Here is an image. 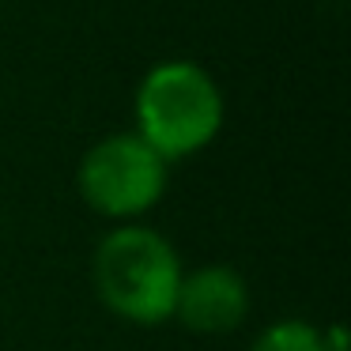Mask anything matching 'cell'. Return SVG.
<instances>
[{
  "label": "cell",
  "mask_w": 351,
  "mask_h": 351,
  "mask_svg": "<svg viewBox=\"0 0 351 351\" xmlns=\"http://www.w3.org/2000/svg\"><path fill=\"white\" fill-rule=\"evenodd\" d=\"M182 265L162 234L147 227H117L102 238L95 253V287L99 298L125 321L159 325L174 317V298Z\"/></svg>",
  "instance_id": "obj_1"
},
{
  "label": "cell",
  "mask_w": 351,
  "mask_h": 351,
  "mask_svg": "<svg viewBox=\"0 0 351 351\" xmlns=\"http://www.w3.org/2000/svg\"><path fill=\"white\" fill-rule=\"evenodd\" d=\"M136 110L144 129L140 136L162 159H178L208 144L223 117V102L212 76L189 61L159 64L140 87Z\"/></svg>",
  "instance_id": "obj_2"
},
{
  "label": "cell",
  "mask_w": 351,
  "mask_h": 351,
  "mask_svg": "<svg viewBox=\"0 0 351 351\" xmlns=\"http://www.w3.org/2000/svg\"><path fill=\"white\" fill-rule=\"evenodd\" d=\"M167 182V159L144 136H110L87 152L80 189L102 215H140Z\"/></svg>",
  "instance_id": "obj_3"
},
{
  "label": "cell",
  "mask_w": 351,
  "mask_h": 351,
  "mask_svg": "<svg viewBox=\"0 0 351 351\" xmlns=\"http://www.w3.org/2000/svg\"><path fill=\"white\" fill-rule=\"evenodd\" d=\"M245 310H250V291L245 280L234 268L208 265L197 272L182 276L174 298V317H182L193 332L219 336L242 325Z\"/></svg>",
  "instance_id": "obj_4"
},
{
  "label": "cell",
  "mask_w": 351,
  "mask_h": 351,
  "mask_svg": "<svg viewBox=\"0 0 351 351\" xmlns=\"http://www.w3.org/2000/svg\"><path fill=\"white\" fill-rule=\"evenodd\" d=\"M250 351H325V340L306 321H276L253 340Z\"/></svg>",
  "instance_id": "obj_5"
}]
</instances>
